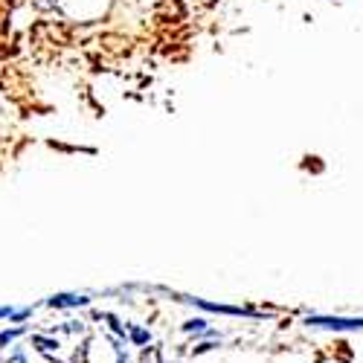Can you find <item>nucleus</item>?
I'll use <instances>...</instances> for the list:
<instances>
[{
    "instance_id": "423d86ee",
    "label": "nucleus",
    "mask_w": 363,
    "mask_h": 363,
    "mask_svg": "<svg viewBox=\"0 0 363 363\" xmlns=\"http://www.w3.org/2000/svg\"><path fill=\"white\" fill-rule=\"evenodd\" d=\"M26 335V325H15V328H4L0 331V349H9L18 337H23Z\"/></svg>"
},
{
    "instance_id": "f03ea898",
    "label": "nucleus",
    "mask_w": 363,
    "mask_h": 363,
    "mask_svg": "<svg viewBox=\"0 0 363 363\" xmlns=\"http://www.w3.org/2000/svg\"><path fill=\"white\" fill-rule=\"evenodd\" d=\"M44 306L55 308V311H62V308H84V306H90V296L87 294H76V291H62V294H52Z\"/></svg>"
},
{
    "instance_id": "20e7f679",
    "label": "nucleus",
    "mask_w": 363,
    "mask_h": 363,
    "mask_svg": "<svg viewBox=\"0 0 363 363\" xmlns=\"http://www.w3.org/2000/svg\"><path fill=\"white\" fill-rule=\"evenodd\" d=\"M33 346H35L41 354H47L50 360H55L52 352H58V346H62V343H58L55 337H50V335H33Z\"/></svg>"
},
{
    "instance_id": "39448f33",
    "label": "nucleus",
    "mask_w": 363,
    "mask_h": 363,
    "mask_svg": "<svg viewBox=\"0 0 363 363\" xmlns=\"http://www.w3.org/2000/svg\"><path fill=\"white\" fill-rule=\"evenodd\" d=\"M128 343L131 346H148L151 343V331L148 328H143V325H128Z\"/></svg>"
},
{
    "instance_id": "f257e3e1",
    "label": "nucleus",
    "mask_w": 363,
    "mask_h": 363,
    "mask_svg": "<svg viewBox=\"0 0 363 363\" xmlns=\"http://www.w3.org/2000/svg\"><path fill=\"white\" fill-rule=\"evenodd\" d=\"M308 328H325V331H363V317H331V314H308Z\"/></svg>"
},
{
    "instance_id": "6e6552de",
    "label": "nucleus",
    "mask_w": 363,
    "mask_h": 363,
    "mask_svg": "<svg viewBox=\"0 0 363 363\" xmlns=\"http://www.w3.org/2000/svg\"><path fill=\"white\" fill-rule=\"evenodd\" d=\"M33 314H35V306H21V308L15 306V308H12V314H9V323L21 325V323H26V320L33 317Z\"/></svg>"
},
{
    "instance_id": "0eeeda50",
    "label": "nucleus",
    "mask_w": 363,
    "mask_h": 363,
    "mask_svg": "<svg viewBox=\"0 0 363 363\" xmlns=\"http://www.w3.org/2000/svg\"><path fill=\"white\" fill-rule=\"evenodd\" d=\"M184 331H186V335H206V331H209V323L203 320V317H195V320H186L184 323Z\"/></svg>"
},
{
    "instance_id": "9d476101",
    "label": "nucleus",
    "mask_w": 363,
    "mask_h": 363,
    "mask_svg": "<svg viewBox=\"0 0 363 363\" xmlns=\"http://www.w3.org/2000/svg\"><path fill=\"white\" fill-rule=\"evenodd\" d=\"M9 363H26V349L23 346H15L9 352Z\"/></svg>"
},
{
    "instance_id": "1a4fd4ad",
    "label": "nucleus",
    "mask_w": 363,
    "mask_h": 363,
    "mask_svg": "<svg viewBox=\"0 0 363 363\" xmlns=\"http://www.w3.org/2000/svg\"><path fill=\"white\" fill-rule=\"evenodd\" d=\"M62 331H67V335H82V331H84V323H82V320H67V323L62 325Z\"/></svg>"
},
{
    "instance_id": "7ed1b4c3",
    "label": "nucleus",
    "mask_w": 363,
    "mask_h": 363,
    "mask_svg": "<svg viewBox=\"0 0 363 363\" xmlns=\"http://www.w3.org/2000/svg\"><path fill=\"white\" fill-rule=\"evenodd\" d=\"M186 302H192V306L203 308V311H213V314H230V317H253V311L247 308H238V306H218V302H206V299H195L189 296Z\"/></svg>"
}]
</instances>
